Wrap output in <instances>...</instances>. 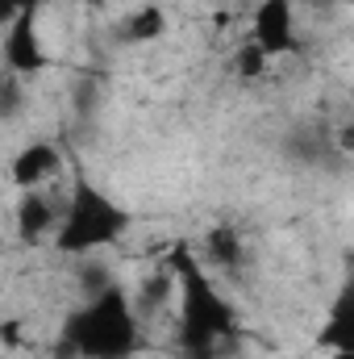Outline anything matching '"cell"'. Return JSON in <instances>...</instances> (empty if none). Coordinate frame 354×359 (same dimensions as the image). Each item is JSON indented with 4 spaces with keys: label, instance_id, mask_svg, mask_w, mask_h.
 <instances>
[{
    "label": "cell",
    "instance_id": "cell-1",
    "mask_svg": "<svg viewBox=\"0 0 354 359\" xmlns=\"http://www.w3.org/2000/svg\"><path fill=\"white\" fill-rule=\"evenodd\" d=\"M167 264L176 268V280H179V355L217 359L225 351V343L242 339V326H238L234 309L221 301V292L200 271L196 255L187 247H176Z\"/></svg>",
    "mask_w": 354,
    "mask_h": 359
},
{
    "label": "cell",
    "instance_id": "cell-2",
    "mask_svg": "<svg viewBox=\"0 0 354 359\" xmlns=\"http://www.w3.org/2000/svg\"><path fill=\"white\" fill-rule=\"evenodd\" d=\"M138 313L121 284H104L80 313L67 318L59 359H125L138 351Z\"/></svg>",
    "mask_w": 354,
    "mask_h": 359
},
{
    "label": "cell",
    "instance_id": "cell-3",
    "mask_svg": "<svg viewBox=\"0 0 354 359\" xmlns=\"http://www.w3.org/2000/svg\"><path fill=\"white\" fill-rule=\"evenodd\" d=\"M125 230H129V213L117 201H108L84 172H76L59 234H55V247L63 255H88V251H100V247L117 243Z\"/></svg>",
    "mask_w": 354,
    "mask_h": 359
},
{
    "label": "cell",
    "instance_id": "cell-4",
    "mask_svg": "<svg viewBox=\"0 0 354 359\" xmlns=\"http://www.w3.org/2000/svg\"><path fill=\"white\" fill-rule=\"evenodd\" d=\"M4 63H8L13 76H42L46 72V50L38 42V13H21V17L8 21Z\"/></svg>",
    "mask_w": 354,
    "mask_h": 359
},
{
    "label": "cell",
    "instance_id": "cell-5",
    "mask_svg": "<svg viewBox=\"0 0 354 359\" xmlns=\"http://www.w3.org/2000/svg\"><path fill=\"white\" fill-rule=\"evenodd\" d=\"M317 347H325L330 355H354V255L346 264V276H342V288L325 313V326L317 334Z\"/></svg>",
    "mask_w": 354,
    "mask_h": 359
},
{
    "label": "cell",
    "instance_id": "cell-6",
    "mask_svg": "<svg viewBox=\"0 0 354 359\" xmlns=\"http://www.w3.org/2000/svg\"><path fill=\"white\" fill-rule=\"evenodd\" d=\"M255 46L263 55H288L296 46V17H292V0H263L255 8Z\"/></svg>",
    "mask_w": 354,
    "mask_h": 359
},
{
    "label": "cell",
    "instance_id": "cell-7",
    "mask_svg": "<svg viewBox=\"0 0 354 359\" xmlns=\"http://www.w3.org/2000/svg\"><path fill=\"white\" fill-rule=\"evenodd\" d=\"M59 168H63V155H59L55 142H29V147L13 159V184L25 188V192H34L38 184H46V180L55 176Z\"/></svg>",
    "mask_w": 354,
    "mask_h": 359
},
{
    "label": "cell",
    "instance_id": "cell-8",
    "mask_svg": "<svg viewBox=\"0 0 354 359\" xmlns=\"http://www.w3.org/2000/svg\"><path fill=\"white\" fill-rule=\"evenodd\" d=\"M163 29H167V17H163L159 8H138V13L125 21V38H129V42H155Z\"/></svg>",
    "mask_w": 354,
    "mask_h": 359
},
{
    "label": "cell",
    "instance_id": "cell-9",
    "mask_svg": "<svg viewBox=\"0 0 354 359\" xmlns=\"http://www.w3.org/2000/svg\"><path fill=\"white\" fill-rule=\"evenodd\" d=\"M50 209H46V201L38 196V192H25V201H21V234L25 238H38L46 226H50Z\"/></svg>",
    "mask_w": 354,
    "mask_h": 359
},
{
    "label": "cell",
    "instance_id": "cell-10",
    "mask_svg": "<svg viewBox=\"0 0 354 359\" xmlns=\"http://www.w3.org/2000/svg\"><path fill=\"white\" fill-rule=\"evenodd\" d=\"M208 255H213V259H221V264H238V259H242V247H238V238H234V234H213Z\"/></svg>",
    "mask_w": 354,
    "mask_h": 359
},
{
    "label": "cell",
    "instance_id": "cell-11",
    "mask_svg": "<svg viewBox=\"0 0 354 359\" xmlns=\"http://www.w3.org/2000/svg\"><path fill=\"white\" fill-rule=\"evenodd\" d=\"M46 0H0V17L4 21H13V17H21V13H38Z\"/></svg>",
    "mask_w": 354,
    "mask_h": 359
},
{
    "label": "cell",
    "instance_id": "cell-12",
    "mask_svg": "<svg viewBox=\"0 0 354 359\" xmlns=\"http://www.w3.org/2000/svg\"><path fill=\"white\" fill-rule=\"evenodd\" d=\"M342 142H346V151H354V130H346V138H342Z\"/></svg>",
    "mask_w": 354,
    "mask_h": 359
},
{
    "label": "cell",
    "instance_id": "cell-13",
    "mask_svg": "<svg viewBox=\"0 0 354 359\" xmlns=\"http://www.w3.org/2000/svg\"><path fill=\"white\" fill-rule=\"evenodd\" d=\"M309 4H334V0H309Z\"/></svg>",
    "mask_w": 354,
    "mask_h": 359
},
{
    "label": "cell",
    "instance_id": "cell-14",
    "mask_svg": "<svg viewBox=\"0 0 354 359\" xmlns=\"http://www.w3.org/2000/svg\"><path fill=\"white\" fill-rule=\"evenodd\" d=\"M334 359H354V355H334Z\"/></svg>",
    "mask_w": 354,
    "mask_h": 359
}]
</instances>
